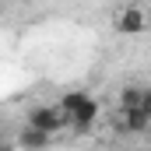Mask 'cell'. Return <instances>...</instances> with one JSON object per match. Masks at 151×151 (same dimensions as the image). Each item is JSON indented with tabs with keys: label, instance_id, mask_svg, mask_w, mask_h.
<instances>
[{
	"label": "cell",
	"instance_id": "6da1fadb",
	"mask_svg": "<svg viewBox=\"0 0 151 151\" xmlns=\"http://www.w3.org/2000/svg\"><path fill=\"white\" fill-rule=\"evenodd\" d=\"M25 127H35V130H42V134L56 137V134H63V130H67V116L60 113L56 106H35V109H28Z\"/></svg>",
	"mask_w": 151,
	"mask_h": 151
},
{
	"label": "cell",
	"instance_id": "7a4b0ae2",
	"mask_svg": "<svg viewBox=\"0 0 151 151\" xmlns=\"http://www.w3.org/2000/svg\"><path fill=\"white\" fill-rule=\"evenodd\" d=\"M148 25L151 21H148V11L144 7H123L119 18H116V32L119 35H141Z\"/></svg>",
	"mask_w": 151,
	"mask_h": 151
},
{
	"label": "cell",
	"instance_id": "3957f363",
	"mask_svg": "<svg viewBox=\"0 0 151 151\" xmlns=\"http://www.w3.org/2000/svg\"><path fill=\"white\" fill-rule=\"evenodd\" d=\"M116 127H119L123 134H148L151 130V116L144 113V109H123Z\"/></svg>",
	"mask_w": 151,
	"mask_h": 151
},
{
	"label": "cell",
	"instance_id": "277c9868",
	"mask_svg": "<svg viewBox=\"0 0 151 151\" xmlns=\"http://www.w3.org/2000/svg\"><path fill=\"white\" fill-rule=\"evenodd\" d=\"M95 123H99V102H95V99H88V102H84L77 113H70V116H67V127H74L77 134L91 130Z\"/></svg>",
	"mask_w": 151,
	"mask_h": 151
},
{
	"label": "cell",
	"instance_id": "5b68a950",
	"mask_svg": "<svg viewBox=\"0 0 151 151\" xmlns=\"http://www.w3.org/2000/svg\"><path fill=\"white\" fill-rule=\"evenodd\" d=\"M18 144H21V151H46L53 144V137L42 134V130H35V127H25L21 137H18Z\"/></svg>",
	"mask_w": 151,
	"mask_h": 151
},
{
	"label": "cell",
	"instance_id": "8992f818",
	"mask_svg": "<svg viewBox=\"0 0 151 151\" xmlns=\"http://www.w3.org/2000/svg\"><path fill=\"white\" fill-rule=\"evenodd\" d=\"M88 99H91L88 91H77V88H74V91H67V95H60V102H56V109H60L63 116H70V113H77V109H81V106H84Z\"/></svg>",
	"mask_w": 151,
	"mask_h": 151
},
{
	"label": "cell",
	"instance_id": "52a82bcc",
	"mask_svg": "<svg viewBox=\"0 0 151 151\" xmlns=\"http://www.w3.org/2000/svg\"><path fill=\"white\" fill-rule=\"evenodd\" d=\"M141 99H144V88L141 84H127L119 91V106L123 109H141Z\"/></svg>",
	"mask_w": 151,
	"mask_h": 151
},
{
	"label": "cell",
	"instance_id": "ba28073f",
	"mask_svg": "<svg viewBox=\"0 0 151 151\" xmlns=\"http://www.w3.org/2000/svg\"><path fill=\"white\" fill-rule=\"evenodd\" d=\"M141 109L151 116V88H144V99H141Z\"/></svg>",
	"mask_w": 151,
	"mask_h": 151
},
{
	"label": "cell",
	"instance_id": "9c48e42d",
	"mask_svg": "<svg viewBox=\"0 0 151 151\" xmlns=\"http://www.w3.org/2000/svg\"><path fill=\"white\" fill-rule=\"evenodd\" d=\"M148 144H151V130H148Z\"/></svg>",
	"mask_w": 151,
	"mask_h": 151
},
{
	"label": "cell",
	"instance_id": "30bf717a",
	"mask_svg": "<svg viewBox=\"0 0 151 151\" xmlns=\"http://www.w3.org/2000/svg\"><path fill=\"white\" fill-rule=\"evenodd\" d=\"M148 21H151V11H148Z\"/></svg>",
	"mask_w": 151,
	"mask_h": 151
}]
</instances>
